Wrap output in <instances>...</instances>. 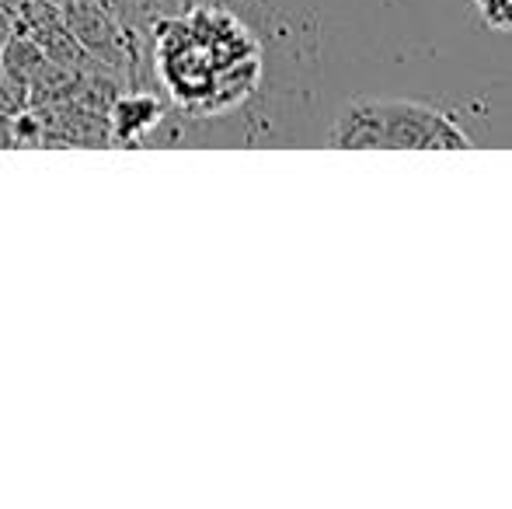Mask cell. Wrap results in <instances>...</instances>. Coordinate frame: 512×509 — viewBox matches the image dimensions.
<instances>
[{"mask_svg": "<svg viewBox=\"0 0 512 509\" xmlns=\"http://www.w3.org/2000/svg\"><path fill=\"white\" fill-rule=\"evenodd\" d=\"M335 150H471L474 140L446 112L401 98H352L331 126Z\"/></svg>", "mask_w": 512, "mask_h": 509, "instance_id": "6da1fadb", "label": "cell"}, {"mask_svg": "<svg viewBox=\"0 0 512 509\" xmlns=\"http://www.w3.org/2000/svg\"><path fill=\"white\" fill-rule=\"evenodd\" d=\"M60 18L70 28L81 49L95 63H102L105 70H119L122 63H129L126 56V28L119 25V18L112 14V7L105 0H63Z\"/></svg>", "mask_w": 512, "mask_h": 509, "instance_id": "7a4b0ae2", "label": "cell"}, {"mask_svg": "<svg viewBox=\"0 0 512 509\" xmlns=\"http://www.w3.org/2000/svg\"><path fill=\"white\" fill-rule=\"evenodd\" d=\"M164 105L157 102L150 91H129V95H115L108 105V136L112 143H140L154 126H161Z\"/></svg>", "mask_w": 512, "mask_h": 509, "instance_id": "3957f363", "label": "cell"}, {"mask_svg": "<svg viewBox=\"0 0 512 509\" xmlns=\"http://www.w3.org/2000/svg\"><path fill=\"white\" fill-rule=\"evenodd\" d=\"M25 109H32L28 77H21L18 70L0 63V112H4V116H21Z\"/></svg>", "mask_w": 512, "mask_h": 509, "instance_id": "277c9868", "label": "cell"}, {"mask_svg": "<svg viewBox=\"0 0 512 509\" xmlns=\"http://www.w3.org/2000/svg\"><path fill=\"white\" fill-rule=\"evenodd\" d=\"M485 28L502 35H512V0H471Z\"/></svg>", "mask_w": 512, "mask_h": 509, "instance_id": "5b68a950", "label": "cell"}, {"mask_svg": "<svg viewBox=\"0 0 512 509\" xmlns=\"http://www.w3.org/2000/svg\"><path fill=\"white\" fill-rule=\"evenodd\" d=\"M4 147H14V116L0 112V150Z\"/></svg>", "mask_w": 512, "mask_h": 509, "instance_id": "8992f818", "label": "cell"}]
</instances>
